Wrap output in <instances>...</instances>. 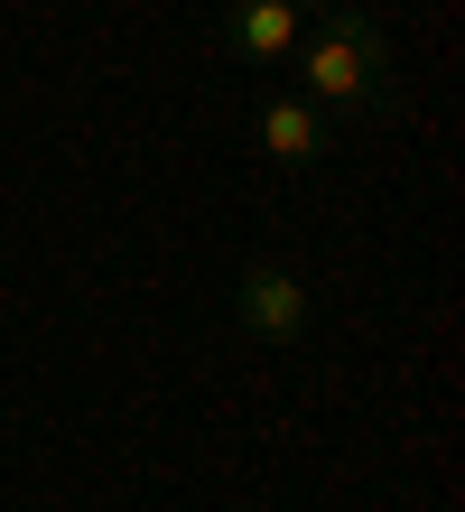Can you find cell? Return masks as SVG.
<instances>
[{
    "label": "cell",
    "mask_w": 465,
    "mask_h": 512,
    "mask_svg": "<svg viewBox=\"0 0 465 512\" xmlns=\"http://www.w3.org/2000/svg\"><path fill=\"white\" fill-rule=\"evenodd\" d=\"M289 66H298V94L326 112V122H345V112H400L410 103V75H400V47H391V28L363 10H326L317 38H298L289 47Z\"/></svg>",
    "instance_id": "6da1fadb"
},
{
    "label": "cell",
    "mask_w": 465,
    "mask_h": 512,
    "mask_svg": "<svg viewBox=\"0 0 465 512\" xmlns=\"http://www.w3.org/2000/svg\"><path fill=\"white\" fill-rule=\"evenodd\" d=\"M307 289H298V270H279V261H242V280H233V326L252 345H298L307 336Z\"/></svg>",
    "instance_id": "7a4b0ae2"
},
{
    "label": "cell",
    "mask_w": 465,
    "mask_h": 512,
    "mask_svg": "<svg viewBox=\"0 0 465 512\" xmlns=\"http://www.w3.org/2000/svg\"><path fill=\"white\" fill-rule=\"evenodd\" d=\"M298 38H307L298 0H224V19H214V47H224L233 66H289Z\"/></svg>",
    "instance_id": "3957f363"
},
{
    "label": "cell",
    "mask_w": 465,
    "mask_h": 512,
    "mask_svg": "<svg viewBox=\"0 0 465 512\" xmlns=\"http://www.w3.org/2000/svg\"><path fill=\"white\" fill-rule=\"evenodd\" d=\"M252 140H261V159H279V168H317L326 149H335V122H326L307 94H261Z\"/></svg>",
    "instance_id": "277c9868"
},
{
    "label": "cell",
    "mask_w": 465,
    "mask_h": 512,
    "mask_svg": "<svg viewBox=\"0 0 465 512\" xmlns=\"http://www.w3.org/2000/svg\"><path fill=\"white\" fill-rule=\"evenodd\" d=\"M298 10H317V19H326V10H354V0H298Z\"/></svg>",
    "instance_id": "5b68a950"
}]
</instances>
